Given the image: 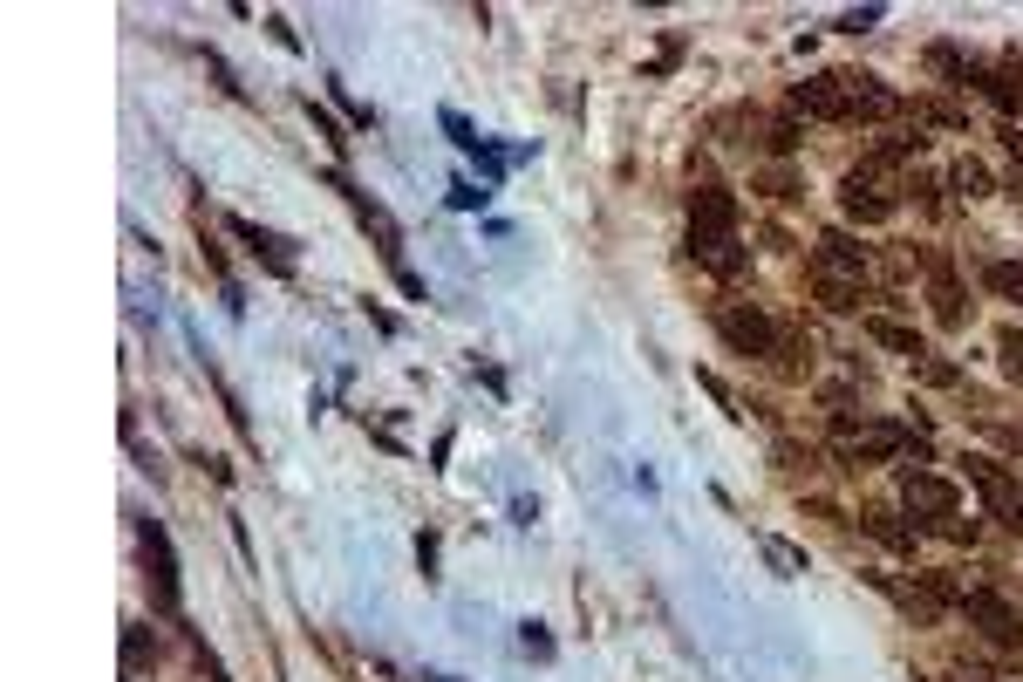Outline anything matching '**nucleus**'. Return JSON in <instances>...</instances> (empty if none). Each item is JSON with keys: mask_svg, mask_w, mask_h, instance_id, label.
Instances as JSON below:
<instances>
[{"mask_svg": "<svg viewBox=\"0 0 1023 682\" xmlns=\"http://www.w3.org/2000/svg\"><path fill=\"white\" fill-rule=\"evenodd\" d=\"M901 498H908L928 526H948V519H955V485L928 478V471H901Z\"/></svg>", "mask_w": 1023, "mask_h": 682, "instance_id": "obj_1", "label": "nucleus"}, {"mask_svg": "<svg viewBox=\"0 0 1023 682\" xmlns=\"http://www.w3.org/2000/svg\"><path fill=\"white\" fill-rule=\"evenodd\" d=\"M144 560H151V580H157V607L178 614V560H171L164 526H151V519H144Z\"/></svg>", "mask_w": 1023, "mask_h": 682, "instance_id": "obj_2", "label": "nucleus"}, {"mask_svg": "<svg viewBox=\"0 0 1023 682\" xmlns=\"http://www.w3.org/2000/svg\"><path fill=\"white\" fill-rule=\"evenodd\" d=\"M689 253L710 266V273H723V280H737L751 266V253L737 246V232H689Z\"/></svg>", "mask_w": 1023, "mask_h": 682, "instance_id": "obj_3", "label": "nucleus"}, {"mask_svg": "<svg viewBox=\"0 0 1023 682\" xmlns=\"http://www.w3.org/2000/svg\"><path fill=\"white\" fill-rule=\"evenodd\" d=\"M723 341L744 348V355H778V328H771L764 314H751V307H730V314H723Z\"/></svg>", "mask_w": 1023, "mask_h": 682, "instance_id": "obj_4", "label": "nucleus"}, {"mask_svg": "<svg viewBox=\"0 0 1023 682\" xmlns=\"http://www.w3.org/2000/svg\"><path fill=\"white\" fill-rule=\"evenodd\" d=\"M962 614H969V621H983L996 642H1023V614L1010 601H996V594H962Z\"/></svg>", "mask_w": 1023, "mask_h": 682, "instance_id": "obj_5", "label": "nucleus"}, {"mask_svg": "<svg viewBox=\"0 0 1023 682\" xmlns=\"http://www.w3.org/2000/svg\"><path fill=\"white\" fill-rule=\"evenodd\" d=\"M689 219H696V232H730L737 226V198L717 185H703L696 198H689Z\"/></svg>", "mask_w": 1023, "mask_h": 682, "instance_id": "obj_6", "label": "nucleus"}, {"mask_svg": "<svg viewBox=\"0 0 1023 682\" xmlns=\"http://www.w3.org/2000/svg\"><path fill=\"white\" fill-rule=\"evenodd\" d=\"M901 444H908V430H894V423H867V430H853V437H846V457H853V464H867V457H894Z\"/></svg>", "mask_w": 1023, "mask_h": 682, "instance_id": "obj_7", "label": "nucleus"}, {"mask_svg": "<svg viewBox=\"0 0 1023 682\" xmlns=\"http://www.w3.org/2000/svg\"><path fill=\"white\" fill-rule=\"evenodd\" d=\"M846 212H853V219H887V212H894V198H887V191H873V178H860V171H853V178H846Z\"/></svg>", "mask_w": 1023, "mask_h": 682, "instance_id": "obj_8", "label": "nucleus"}, {"mask_svg": "<svg viewBox=\"0 0 1023 682\" xmlns=\"http://www.w3.org/2000/svg\"><path fill=\"white\" fill-rule=\"evenodd\" d=\"M355 212H362V226H369V232H376V239H382V253L396 260V253H403V232H396V219L382 212L376 198H362V191H355Z\"/></svg>", "mask_w": 1023, "mask_h": 682, "instance_id": "obj_9", "label": "nucleus"}, {"mask_svg": "<svg viewBox=\"0 0 1023 682\" xmlns=\"http://www.w3.org/2000/svg\"><path fill=\"white\" fill-rule=\"evenodd\" d=\"M232 232H239V239H246V246H253V253H266V260L280 266V273H287V266H294V246H287V239H280V232H260V226H246V219H232Z\"/></svg>", "mask_w": 1023, "mask_h": 682, "instance_id": "obj_10", "label": "nucleus"}, {"mask_svg": "<svg viewBox=\"0 0 1023 682\" xmlns=\"http://www.w3.org/2000/svg\"><path fill=\"white\" fill-rule=\"evenodd\" d=\"M867 335L880 341V348H894V355H914V362H921V355H928V348H921V335H914V328H901V321H880V314H873V321H867Z\"/></svg>", "mask_w": 1023, "mask_h": 682, "instance_id": "obj_11", "label": "nucleus"}, {"mask_svg": "<svg viewBox=\"0 0 1023 682\" xmlns=\"http://www.w3.org/2000/svg\"><path fill=\"white\" fill-rule=\"evenodd\" d=\"M819 266H846V273H860V266H867V253H860L846 232H826V239H819Z\"/></svg>", "mask_w": 1023, "mask_h": 682, "instance_id": "obj_12", "label": "nucleus"}, {"mask_svg": "<svg viewBox=\"0 0 1023 682\" xmlns=\"http://www.w3.org/2000/svg\"><path fill=\"white\" fill-rule=\"evenodd\" d=\"M983 280H989V294H1003V301H1023V266H1017V260H989V266H983Z\"/></svg>", "mask_w": 1023, "mask_h": 682, "instance_id": "obj_13", "label": "nucleus"}, {"mask_svg": "<svg viewBox=\"0 0 1023 682\" xmlns=\"http://www.w3.org/2000/svg\"><path fill=\"white\" fill-rule=\"evenodd\" d=\"M867 532H873V539H887L894 553H914V526H901L894 512H867Z\"/></svg>", "mask_w": 1023, "mask_h": 682, "instance_id": "obj_14", "label": "nucleus"}, {"mask_svg": "<svg viewBox=\"0 0 1023 682\" xmlns=\"http://www.w3.org/2000/svg\"><path fill=\"white\" fill-rule=\"evenodd\" d=\"M764 560H771V567H785V573H805V553H798V546H785V539H764Z\"/></svg>", "mask_w": 1023, "mask_h": 682, "instance_id": "obj_15", "label": "nucleus"}, {"mask_svg": "<svg viewBox=\"0 0 1023 682\" xmlns=\"http://www.w3.org/2000/svg\"><path fill=\"white\" fill-rule=\"evenodd\" d=\"M955 185L969 191V198H983V191H989V171H983V164H955Z\"/></svg>", "mask_w": 1023, "mask_h": 682, "instance_id": "obj_16", "label": "nucleus"}, {"mask_svg": "<svg viewBox=\"0 0 1023 682\" xmlns=\"http://www.w3.org/2000/svg\"><path fill=\"white\" fill-rule=\"evenodd\" d=\"M1003 369L1023 382V335H1017V328H1003Z\"/></svg>", "mask_w": 1023, "mask_h": 682, "instance_id": "obj_17", "label": "nucleus"}, {"mask_svg": "<svg viewBox=\"0 0 1023 682\" xmlns=\"http://www.w3.org/2000/svg\"><path fill=\"white\" fill-rule=\"evenodd\" d=\"M873 21H880V7H860V14H839V28H846V35H860V28H873Z\"/></svg>", "mask_w": 1023, "mask_h": 682, "instance_id": "obj_18", "label": "nucleus"}]
</instances>
